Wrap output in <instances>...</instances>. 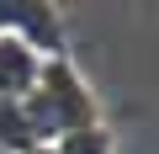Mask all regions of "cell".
Here are the masks:
<instances>
[{
    "instance_id": "6da1fadb",
    "label": "cell",
    "mask_w": 159,
    "mask_h": 154,
    "mask_svg": "<svg viewBox=\"0 0 159 154\" xmlns=\"http://www.w3.org/2000/svg\"><path fill=\"white\" fill-rule=\"evenodd\" d=\"M27 112H32V128L43 133V143L48 138H64L74 128H96L101 122V101L85 85V74L74 69L69 53L43 58V74H37V91L27 96Z\"/></svg>"
},
{
    "instance_id": "7a4b0ae2",
    "label": "cell",
    "mask_w": 159,
    "mask_h": 154,
    "mask_svg": "<svg viewBox=\"0 0 159 154\" xmlns=\"http://www.w3.org/2000/svg\"><path fill=\"white\" fill-rule=\"evenodd\" d=\"M0 32L21 37V43H27L32 53H43V58L69 53V48H64L58 6H43V0H0Z\"/></svg>"
},
{
    "instance_id": "3957f363",
    "label": "cell",
    "mask_w": 159,
    "mask_h": 154,
    "mask_svg": "<svg viewBox=\"0 0 159 154\" xmlns=\"http://www.w3.org/2000/svg\"><path fill=\"white\" fill-rule=\"evenodd\" d=\"M37 74H43V53H32L11 32H0V101H27L37 91Z\"/></svg>"
},
{
    "instance_id": "277c9868",
    "label": "cell",
    "mask_w": 159,
    "mask_h": 154,
    "mask_svg": "<svg viewBox=\"0 0 159 154\" xmlns=\"http://www.w3.org/2000/svg\"><path fill=\"white\" fill-rule=\"evenodd\" d=\"M53 154H117V138H111L106 122H96V128H74V133L53 138Z\"/></svg>"
},
{
    "instance_id": "5b68a950",
    "label": "cell",
    "mask_w": 159,
    "mask_h": 154,
    "mask_svg": "<svg viewBox=\"0 0 159 154\" xmlns=\"http://www.w3.org/2000/svg\"><path fill=\"white\" fill-rule=\"evenodd\" d=\"M27 154H53V149H48V143H43V149H27Z\"/></svg>"
}]
</instances>
